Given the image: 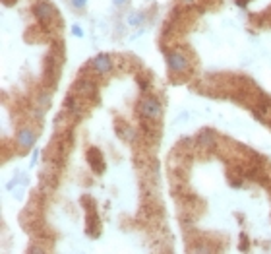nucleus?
Listing matches in <instances>:
<instances>
[{
	"instance_id": "obj_4",
	"label": "nucleus",
	"mask_w": 271,
	"mask_h": 254,
	"mask_svg": "<svg viewBox=\"0 0 271 254\" xmlns=\"http://www.w3.org/2000/svg\"><path fill=\"white\" fill-rule=\"evenodd\" d=\"M33 14H35V18H37L39 23H49L54 18L56 12H54V8L49 2H39V4L33 8Z\"/></svg>"
},
{
	"instance_id": "obj_12",
	"label": "nucleus",
	"mask_w": 271,
	"mask_h": 254,
	"mask_svg": "<svg viewBox=\"0 0 271 254\" xmlns=\"http://www.w3.org/2000/svg\"><path fill=\"white\" fill-rule=\"evenodd\" d=\"M37 157H39V150H35V152H33V157H31V165H35V163H37Z\"/></svg>"
},
{
	"instance_id": "obj_8",
	"label": "nucleus",
	"mask_w": 271,
	"mask_h": 254,
	"mask_svg": "<svg viewBox=\"0 0 271 254\" xmlns=\"http://www.w3.org/2000/svg\"><path fill=\"white\" fill-rule=\"evenodd\" d=\"M141 23H143V14H136V12H132L130 16H128V25L136 27V25H141Z\"/></svg>"
},
{
	"instance_id": "obj_11",
	"label": "nucleus",
	"mask_w": 271,
	"mask_h": 254,
	"mask_svg": "<svg viewBox=\"0 0 271 254\" xmlns=\"http://www.w3.org/2000/svg\"><path fill=\"white\" fill-rule=\"evenodd\" d=\"M128 2H130V0H112V4H114V6H126Z\"/></svg>"
},
{
	"instance_id": "obj_13",
	"label": "nucleus",
	"mask_w": 271,
	"mask_h": 254,
	"mask_svg": "<svg viewBox=\"0 0 271 254\" xmlns=\"http://www.w3.org/2000/svg\"><path fill=\"white\" fill-rule=\"evenodd\" d=\"M184 2H188V4H192V2H196V0H184Z\"/></svg>"
},
{
	"instance_id": "obj_6",
	"label": "nucleus",
	"mask_w": 271,
	"mask_h": 254,
	"mask_svg": "<svg viewBox=\"0 0 271 254\" xmlns=\"http://www.w3.org/2000/svg\"><path fill=\"white\" fill-rule=\"evenodd\" d=\"M35 140H37V136H35V132L29 130V128H23V130L18 132V146L23 148V150L33 148V146H35Z\"/></svg>"
},
{
	"instance_id": "obj_2",
	"label": "nucleus",
	"mask_w": 271,
	"mask_h": 254,
	"mask_svg": "<svg viewBox=\"0 0 271 254\" xmlns=\"http://www.w3.org/2000/svg\"><path fill=\"white\" fill-rule=\"evenodd\" d=\"M167 64L173 74H182L190 68V60L182 51H171L167 53Z\"/></svg>"
},
{
	"instance_id": "obj_7",
	"label": "nucleus",
	"mask_w": 271,
	"mask_h": 254,
	"mask_svg": "<svg viewBox=\"0 0 271 254\" xmlns=\"http://www.w3.org/2000/svg\"><path fill=\"white\" fill-rule=\"evenodd\" d=\"M76 91L82 95H93L95 93V84L89 80H80L76 84Z\"/></svg>"
},
{
	"instance_id": "obj_10",
	"label": "nucleus",
	"mask_w": 271,
	"mask_h": 254,
	"mask_svg": "<svg viewBox=\"0 0 271 254\" xmlns=\"http://www.w3.org/2000/svg\"><path fill=\"white\" fill-rule=\"evenodd\" d=\"M72 35H76L78 39H82L84 37V29L80 25H72Z\"/></svg>"
},
{
	"instance_id": "obj_5",
	"label": "nucleus",
	"mask_w": 271,
	"mask_h": 254,
	"mask_svg": "<svg viewBox=\"0 0 271 254\" xmlns=\"http://www.w3.org/2000/svg\"><path fill=\"white\" fill-rule=\"evenodd\" d=\"M91 66L95 68V72L97 74H101V76H105V74H108L110 70H112V60H110V56L108 55H97L93 60H91Z\"/></svg>"
},
{
	"instance_id": "obj_9",
	"label": "nucleus",
	"mask_w": 271,
	"mask_h": 254,
	"mask_svg": "<svg viewBox=\"0 0 271 254\" xmlns=\"http://www.w3.org/2000/svg\"><path fill=\"white\" fill-rule=\"evenodd\" d=\"M70 2H72V6L78 8V10H84L87 6V0H70Z\"/></svg>"
},
{
	"instance_id": "obj_3",
	"label": "nucleus",
	"mask_w": 271,
	"mask_h": 254,
	"mask_svg": "<svg viewBox=\"0 0 271 254\" xmlns=\"http://www.w3.org/2000/svg\"><path fill=\"white\" fill-rule=\"evenodd\" d=\"M87 161H89V165H91L95 175H103L105 173V159H103V155H101V152H99L97 148H89Z\"/></svg>"
},
{
	"instance_id": "obj_1",
	"label": "nucleus",
	"mask_w": 271,
	"mask_h": 254,
	"mask_svg": "<svg viewBox=\"0 0 271 254\" xmlns=\"http://www.w3.org/2000/svg\"><path fill=\"white\" fill-rule=\"evenodd\" d=\"M140 115L145 121H159L163 115L161 103L157 97H145L140 103Z\"/></svg>"
}]
</instances>
